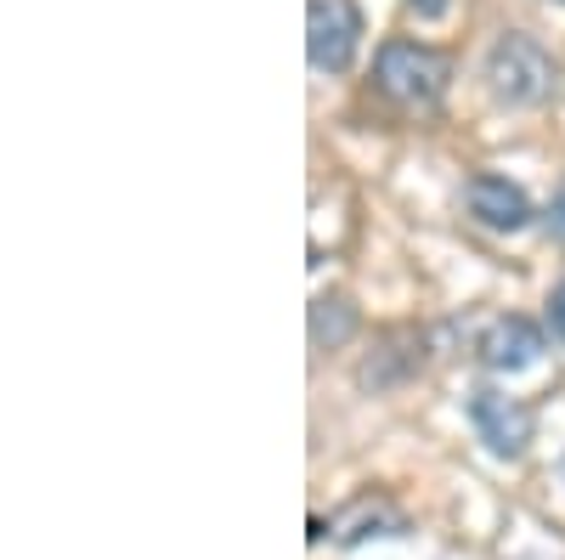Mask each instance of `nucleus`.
<instances>
[{
    "instance_id": "0eeeda50",
    "label": "nucleus",
    "mask_w": 565,
    "mask_h": 560,
    "mask_svg": "<svg viewBox=\"0 0 565 560\" xmlns=\"http://www.w3.org/2000/svg\"><path fill=\"white\" fill-rule=\"evenodd\" d=\"M407 532V516L391 504V498H356L345 516L334 521V538L351 549V543H367V538H402Z\"/></svg>"
},
{
    "instance_id": "6e6552de",
    "label": "nucleus",
    "mask_w": 565,
    "mask_h": 560,
    "mask_svg": "<svg viewBox=\"0 0 565 560\" xmlns=\"http://www.w3.org/2000/svg\"><path fill=\"white\" fill-rule=\"evenodd\" d=\"M351 335H356L351 295H340V289L317 295L311 300V351H340V346H351Z\"/></svg>"
},
{
    "instance_id": "7ed1b4c3",
    "label": "nucleus",
    "mask_w": 565,
    "mask_h": 560,
    "mask_svg": "<svg viewBox=\"0 0 565 560\" xmlns=\"http://www.w3.org/2000/svg\"><path fill=\"white\" fill-rule=\"evenodd\" d=\"M469 425H476V436L487 442L492 458L514 464L532 453V436H537V419L521 397H509L503 385H476L469 391Z\"/></svg>"
},
{
    "instance_id": "f03ea898",
    "label": "nucleus",
    "mask_w": 565,
    "mask_h": 560,
    "mask_svg": "<svg viewBox=\"0 0 565 560\" xmlns=\"http://www.w3.org/2000/svg\"><path fill=\"white\" fill-rule=\"evenodd\" d=\"M481 80H487V97L498 108H537V103H548V91H554V57H548V45L537 34L503 29L487 45Z\"/></svg>"
},
{
    "instance_id": "39448f33",
    "label": "nucleus",
    "mask_w": 565,
    "mask_h": 560,
    "mask_svg": "<svg viewBox=\"0 0 565 560\" xmlns=\"http://www.w3.org/2000/svg\"><path fill=\"white\" fill-rule=\"evenodd\" d=\"M543 351H548L543 323H532V317H521V311L492 317L487 329L476 335V357H481V368H487V373H503V380H509V373L537 368Z\"/></svg>"
},
{
    "instance_id": "9b49d317",
    "label": "nucleus",
    "mask_w": 565,
    "mask_h": 560,
    "mask_svg": "<svg viewBox=\"0 0 565 560\" xmlns=\"http://www.w3.org/2000/svg\"><path fill=\"white\" fill-rule=\"evenodd\" d=\"M402 7H407V12H418L424 23H436V18H447L452 0H402Z\"/></svg>"
},
{
    "instance_id": "20e7f679",
    "label": "nucleus",
    "mask_w": 565,
    "mask_h": 560,
    "mask_svg": "<svg viewBox=\"0 0 565 560\" xmlns=\"http://www.w3.org/2000/svg\"><path fill=\"white\" fill-rule=\"evenodd\" d=\"M362 45V12L351 0H311L306 7V57L317 74H345Z\"/></svg>"
},
{
    "instance_id": "9d476101",
    "label": "nucleus",
    "mask_w": 565,
    "mask_h": 560,
    "mask_svg": "<svg viewBox=\"0 0 565 560\" xmlns=\"http://www.w3.org/2000/svg\"><path fill=\"white\" fill-rule=\"evenodd\" d=\"M548 329H554V340H565V277L548 289Z\"/></svg>"
},
{
    "instance_id": "f8f14e48",
    "label": "nucleus",
    "mask_w": 565,
    "mask_h": 560,
    "mask_svg": "<svg viewBox=\"0 0 565 560\" xmlns=\"http://www.w3.org/2000/svg\"><path fill=\"white\" fill-rule=\"evenodd\" d=\"M559 7H565V0H559Z\"/></svg>"
},
{
    "instance_id": "f257e3e1",
    "label": "nucleus",
    "mask_w": 565,
    "mask_h": 560,
    "mask_svg": "<svg viewBox=\"0 0 565 560\" xmlns=\"http://www.w3.org/2000/svg\"><path fill=\"white\" fill-rule=\"evenodd\" d=\"M373 85H380V97H391L402 114H430L447 103L452 91V57L436 52V45L424 40H385L380 57H373Z\"/></svg>"
},
{
    "instance_id": "1a4fd4ad",
    "label": "nucleus",
    "mask_w": 565,
    "mask_h": 560,
    "mask_svg": "<svg viewBox=\"0 0 565 560\" xmlns=\"http://www.w3.org/2000/svg\"><path fill=\"white\" fill-rule=\"evenodd\" d=\"M543 226H548L554 244H565V181L554 187V199H548V210H543Z\"/></svg>"
},
{
    "instance_id": "423d86ee",
    "label": "nucleus",
    "mask_w": 565,
    "mask_h": 560,
    "mask_svg": "<svg viewBox=\"0 0 565 560\" xmlns=\"http://www.w3.org/2000/svg\"><path fill=\"white\" fill-rule=\"evenodd\" d=\"M463 210H469V221L487 226V232H521V226H532L526 187L498 176V170H476L463 181Z\"/></svg>"
}]
</instances>
